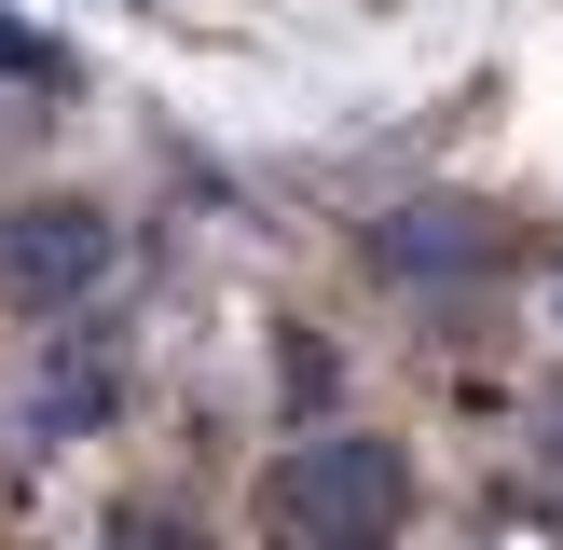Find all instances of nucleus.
Listing matches in <instances>:
<instances>
[{"label": "nucleus", "mask_w": 563, "mask_h": 550, "mask_svg": "<svg viewBox=\"0 0 563 550\" xmlns=\"http://www.w3.org/2000/svg\"><path fill=\"white\" fill-rule=\"evenodd\" d=\"M399 509H412V468H399V440H372V427H317V440H289V454L262 468V522L289 550H385Z\"/></svg>", "instance_id": "1"}, {"label": "nucleus", "mask_w": 563, "mask_h": 550, "mask_svg": "<svg viewBox=\"0 0 563 550\" xmlns=\"http://www.w3.org/2000/svg\"><path fill=\"white\" fill-rule=\"evenodd\" d=\"M110 262H124V234H110L82 193H27V207H0V302H27V317L97 302Z\"/></svg>", "instance_id": "2"}, {"label": "nucleus", "mask_w": 563, "mask_h": 550, "mask_svg": "<svg viewBox=\"0 0 563 550\" xmlns=\"http://www.w3.org/2000/svg\"><path fill=\"white\" fill-rule=\"evenodd\" d=\"M372 262L399 275V289H454V275H495V220L454 207V193H427V207H385L372 220Z\"/></svg>", "instance_id": "3"}, {"label": "nucleus", "mask_w": 563, "mask_h": 550, "mask_svg": "<svg viewBox=\"0 0 563 550\" xmlns=\"http://www.w3.org/2000/svg\"><path fill=\"white\" fill-rule=\"evenodd\" d=\"M537 427H550V468H563V385H550V399H537Z\"/></svg>", "instance_id": "4"}]
</instances>
